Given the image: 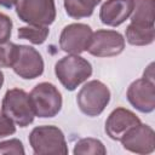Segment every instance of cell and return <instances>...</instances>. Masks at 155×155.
Returning <instances> with one entry per match:
<instances>
[{
  "label": "cell",
  "mask_w": 155,
  "mask_h": 155,
  "mask_svg": "<svg viewBox=\"0 0 155 155\" xmlns=\"http://www.w3.org/2000/svg\"><path fill=\"white\" fill-rule=\"evenodd\" d=\"M1 111L19 127L29 126L35 117L29 94L17 87L6 91L1 102Z\"/></svg>",
  "instance_id": "obj_3"
},
{
  "label": "cell",
  "mask_w": 155,
  "mask_h": 155,
  "mask_svg": "<svg viewBox=\"0 0 155 155\" xmlns=\"http://www.w3.org/2000/svg\"><path fill=\"white\" fill-rule=\"evenodd\" d=\"M125 50V38L116 30L99 29L92 33L87 52L94 57H114Z\"/></svg>",
  "instance_id": "obj_7"
},
{
  "label": "cell",
  "mask_w": 155,
  "mask_h": 155,
  "mask_svg": "<svg viewBox=\"0 0 155 155\" xmlns=\"http://www.w3.org/2000/svg\"><path fill=\"white\" fill-rule=\"evenodd\" d=\"M2 85H4V74H2V71L0 70V90H1Z\"/></svg>",
  "instance_id": "obj_25"
},
{
  "label": "cell",
  "mask_w": 155,
  "mask_h": 155,
  "mask_svg": "<svg viewBox=\"0 0 155 155\" xmlns=\"http://www.w3.org/2000/svg\"><path fill=\"white\" fill-rule=\"evenodd\" d=\"M31 105L38 117H54L62 109L63 99L59 90L51 82L38 84L29 93Z\"/></svg>",
  "instance_id": "obj_5"
},
{
  "label": "cell",
  "mask_w": 155,
  "mask_h": 155,
  "mask_svg": "<svg viewBox=\"0 0 155 155\" xmlns=\"http://www.w3.org/2000/svg\"><path fill=\"white\" fill-rule=\"evenodd\" d=\"M29 144L33 153L42 154H68V145L63 131L53 125L36 126L29 134Z\"/></svg>",
  "instance_id": "obj_2"
},
{
  "label": "cell",
  "mask_w": 155,
  "mask_h": 155,
  "mask_svg": "<svg viewBox=\"0 0 155 155\" xmlns=\"http://www.w3.org/2000/svg\"><path fill=\"white\" fill-rule=\"evenodd\" d=\"M102 0H63L65 12L74 19H81L90 17L93 13L94 7L101 4Z\"/></svg>",
  "instance_id": "obj_16"
},
{
  "label": "cell",
  "mask_w": 155,
  "mask_h": 155,
  "mask_svg": "<svg viewBox=\"0 0 155 155\" xmlns=\"http://www.w3.org/2000/svg\"><path fill=\"white\" fill-rule=\"evenodd\" d=\"M12 19L7 15L0 12V44L8 41L12 33Z\"/></svg>",
  "instance_id": "obj_21"
},
{
  "label": "cell",
  "mask_w": 155,
  "mask_h": 155,
  "mask_svg": "<svg viewBox=\"0 0 155 155\" xmlns=\"http://www.w3.org/2000/svg\"><path fill=\"white\" fill-rule=\"evenodd\" d=\"M143 78L147 79V80H149V81H151V82H154V63H150L145 68L144 74H143Z\"/></svg>",
  "instance_id": "obj_23"
},
{
  "label": "cell",
  "mask_w": 155,
  "mask_h": 155,
  "mask_svg": "<svg viewBox=\"0 0 155 155\" xmlns=\"http://www.w3.org/2000/svg\"><path fill=\"white\" fill-rule=\"evenodd\" d=\"M50 34V29L47 25H30L21 27L17 30V35L19 39H24L30 41L34 45H41L46 41Z\"/></svg>",
  "instance_id": "obj_17"
},
{
  "label": "cell",
  "mask_w": 155,
  "mask_h": 155,
  "mask_svg": "<svg viewBox=\"0 0 155 155\" xmlns=\"http://www.w3.org/2000/svg\"><path fill=\"white\" fill-rule=\"evenodd\" d=\"M126 41L132 46H148L154 42L155 39V27L138 25L130 23L125 31Z\"/></svg>",
  "instance_id": "obj_15"
},
{
  "label": "cell",
  "mask_w": 155,
  "mask_h": 155,
  "mask_svg": "<svg viewBox=\"0 0 155 155\" xmlns=\"http://www.w3.org/2000/svg\"><path fill=\"white\" fill-rule=\"evenodd\" d=\"M17 52V45L6 41L0 44V68H11Z\"/></svg>",
  "instance_id": "obj_19"
},
{
  "label": "cell",
  "mask_w": 155,
  "mask_h": 155,
  "mask_svg": "<svg viewBox=\"0 0 155 155\" xmlns=\"http://www.w3.org/2000/svg\"><path fill=\"white\" fill-rule=\"evenodd\" d=\"M16 133V124L0 110V138Z\"/></svg>",
  "instance_id": "obj_22"
},
{
  "label": "cell",
  "mask_w": 155,
  "mask_h": 155,
  "mask_svg": "<svg viewBox=\"0 0 155 155\" xmlns=\"http://www.w3.org/2000/svg\"><path fill=\"white\" fill-rule=\"evenodd\" d=\"M13 71L24 80H33L44 73V59L39 51L28 45H17V52L12 63Z\"/></svg>",
  "instance_id": "obj_8"
},
{
  "label": "cell",
  "mask_w": 155,
  "mask_h": 155,
  "mask_svg": "<svg viewBox=\"0 0 155 155\" xmlns=\"http://www.w3.org/2000/svg\"><path fill=\"white\" fill-rule=\"evenodd\" d=\"M124 149L136 154H151L155 150V133L154 130L145 124H139L132 127L120 139Z\"/></svg>",
  "instance_id": "obj_10"
},
{
  "label": "cell",
  "mask_w": 155,
  "mask_h": 155,
  "mask_svg": "<svg viewBox=\"0 0 155 155\" xmlns=\"http://www.w3.org/2000/svg\"><path fill=\"white\" fill-rule=\"evenodd\" d=\"M110 102V91L105 84L99 80L87 81L78 92L76 103L82 114L87 116H98L103 113Z\"/></svg>",
  "instance_id": "obj_4"
},
{
  "label": "cell",
  "mask_w": 155,
  "mask_h": 155,
  "mask_svg": "<svg viewBox=\"0 0 155 155\" xmlns=\"http://www.w3.org/2000/svg\"><path fill=\"white\" fill-rule=\"evenodd\" d=\"M92 29L85 23H71L65 25L59 35V47L68 54H80L87 51Z\"/></svg>",
  "instance_id": "obj_9"
},
{
  "label": "cell",
  "mask_w": 155,
  "mask_h": 155,
  "mask_svg": "<svg viewBox=\"0 0 155 155\" xmlns=\"http://www.w3.org/2000/svg\"><path fill=\"white\" fill-rule=\"evenodd\" d=\"M133 0H105L99 10V19L108 27H119L132 13Z\"/></svg>",
  "instance_id": "obj_13"
},
{
  "label": "cell",
  "mask_w": 155,
  "mask_h": 155,
  "mask_svg": "<svg viewBox=\"0 0 155 155\" xmlns=\"http://www.w3.org/2000/svg\"><path fill=\"white\" fill-rule=\"evenodd\" d=\"M18 18L30 25H50L56 19L54 0H16Z\"/></svg>",
  "instance_id": "obj_6"
},
{
  "label": "cell",
  "mask_w": 155,
  "mask_h": 155,
  "mask_svg": "<svg viewBox=\"0 0 155 155\" xmlns=\"http://www.w3.org/2000/svg\"><path fill=\"white\" fill-rule=\"evenodd\" d=\"M130 17L131 23L153 27L155 19V0H133V10Z\"/></svg>",
  "instance_id": "obj_14"
},
{
  "label": "cell",
  "mask_w": 155,
  "mask_h": 155,
  "mask_svg": "<svg viewBox=\"0 0 155 155\" xmlns=\"http://www.w3.org/2000/svg\"><path fill=\"white\" fill-rule=\"evenodd\" d=\"M15 4H16V0H0V6L5 8H11L15 6Z\"/></svg>",
  "instance_id": "obj_24"
},
{
  "label": "cell",
  "mask_w": 155,
  "mask_h": 155,
  "mask_svg": "<svg viewBox=\"0 0 155 155\" xmlns=\"http://www.w3.org/2000/svg\"><path fill=\"white\" fill-rule=\"evenodd\" d=\"M73 153L75 155H105L107 149L104 144L96 138H82L74 145Z\"/></svg>",
  "instance_id": "obj_18"
},
{
  "label": "cell",
  "mask_w": 155,
  "mask_h": 155,
  "mask_svg": "<svg viewBox=\"0 0 155 155\" xmlns=\"http://www.w3.org/2000/svg\"><path fill=\"white\" fill-rule=\"evenodd\" d=\"M0 154H16V155H24L25 150L23 143L17 139L12 138L8 140L0 142Z\"/></svg>",
  "instance_id": "obj_20"
},
{
  "label": "cell",
  "mask_w": 155,
  "mask_h": 155,
  "mask_svg": "<svg viewBox=\"0 0 155 155\" xmlns=\"http://www.w3.org/2000/svg\"><path fill=\"white\" fill-rule=\"evenodd\" d=\"M130 104L140 113H151L155 109V82L144 78L134 80L126 93Z\"/></svg>",
  "instance_id": "obj_11"
},
{
  "label": "cell",
  "mask_w": 155,
  "mask_h": 155,
  "mask_svg": "<svg viewBox=\"0 0 155 155\" xmlns=\"http://www.w3.org/2000/svg\"><path fill=\"white\" fill-rule=\"evenodd\" d=\"M140 124V119L126 108L114 109L105 121V133L113 140H120L127 131Z\"/></svg>",
  "instance_id": "obj_12"
},
{
  "label": "cell",
  "mask_w": 155,
  "mask_h": 155,
  "mask_svg": "<svg viewBox=\"0 0 155 155\" xmlns=\"http://www.w3.org/2000/svg\"><path fill=\"white\" fill-rule=\"evenodd\" d=\"M54 74L65 90L74 91L92 75V65L80 54H68L56 63Z\"/></svg>",
  "instance_id": "obj_1"
}]
</instances>
